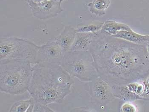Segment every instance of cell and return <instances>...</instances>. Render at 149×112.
<instances>
[{
    "label": "cell",
    "mask_w": 149,
    "mask_h": 112,
    "mask_svg": "<svg viewBox=\"0 0 149 112\" xmlns=\"http://www.w3.org/2000/svg\"><path fill=\"white\" fill-rule=\"evenodd\" d=\"M65 52L56 42L48 41L39 46L38 51L37 63L41 62L61 64Z\"/></svg>",
    "instance_id": "8"
},
{
    "label": "cell",
    "mask_w": 149,
    "mask_h": 112,
    "mask_svg": "<svg viewBox=\"0 0 149 112\" xmlns=\"http://www.w3.org/2000/svg\"><path fill=\"white\" fill-rule=\"evenodd\" d=\"M144 81H145V82L149 83V74L148 76L147 77V78L145 79L144 80Z\"/></svg>",
    "instance_id": "25"
},
{
    "label": "cell",
    "mask_w": 149,
    "mask_h": 112,
    "mask_svg": "<svg viewBox=\"0 0 149 112\" xmlns=\"http://www.w3.org/2000/svg\"><path fill=\"white\" fill-rule=\"evenodd\" d=\"M71 111L74 112H88L90 111L89 109L87 107H81L79 108H75L73 111Z\"/></svg>",
    "instance_id": "21"
},
{
    "label": "cell",
    "mask_w": 149,
    "mask_h": 112,
    "mask_svg": "<svg viewBox=\"0 0 149 112\" xmlns=\"http://www.w3.org/2000/svg\"><path fill=\"white\" fill-rule=\"evenodd\" d=\"M59 0H41L27 3L33 15L40 20L55 18L64 10Z\"/></svg>",
    "instance_id": "7"
},
{
    "label": "cell",
    "mask_w": 149,
    "mask_h": 112,
    "mask_svg": "<svg viewBox=\"0 0 149 112\" xmlns=\"http://www.w3.org/2000/svg\"><path fill=\"white\" fill-rule=\"evenodd\" d=\"M59 1H61V2H62L63 1H66V0H59Z\"/></svg>",
    "instance_id": "26"
},
{
    "label": "cell",
    "mask_w": 149,
    "mask_h": 112,
    "mask_svg": "<svg viewBox=\"0 0 149 112\" xmlns=\"http://www.w3.org/2000/svg\"><path fill=\"white\" fill-rule=\"evenodd\" d=\"M144 84V89L143 93L141 95V99L149 100V83L143 81Z\"/></svg>",
    "instance_id": "20"
},
{
    "label": "cell",
    "mask_w": 149,
    "mask_h": 112,
    "mask_svg": "<svg viewBox=\"0 0 149 112\" xmlns=\"http://www.w3.org/2000/svg\"><path fill=\"white\" fill-rule=\"evenodd\" d=\"M35 104V100L33 102L31 103L29 106V108L27 109L26 112H33L34 107Z\"/></svg>",
    "instance_id": "22"
},
{
    "label": "cell",
    "mask_w": 149,
    "mask_h": 112,
    "mask_svg": "<svg viewBox=\"0 0 149 112\" xmlns=\"http://www.w3.org/2000/svg\"><path fill=\"white\" fill-rule=\"evenodd\" d=\"M120 111L122 112H136L137 111V108L133 104L127 102L121 105Z\"/></svg>",
    "instance_id": "19"
},
{
    "label": "cell",
    "mask_w": 149,
    "mask_h": 112,
    "mask_svg": "<svg viewBox=\"0 0 149 112\" xmlns=\"http://www.w3.org/2000/svg\"><path fill=\"white\" fill-rule=\"evenodd\" d=\"M39 46L27 39L15 36H6L0 40V64L13 61H29L32 65L37 63Z\"/></svg>",
    "instance_id": "4"
},
{
    "label": "cell",
    "mask_w": 149,
    "mask_h": 112,
    "mask_svg": "<svg viewBox=\"0 0 149 112\" xmlns=\"http://www.w3.org/2000/svg\"><path fill=\"white\" fill-rule=\"evenodd\" d=\"M24 1L28 3L30 1L38 2L40 1H41V0H24Z\"/></svg>",
    "instance_id": "24"
},
{
    "label": "cell",
    "mask_w": 149,
    "mask_h": 112,
    "mask_svg": "<svg viewBox=\"0 0 149 112\" xmlns=\"http://www.w3.org/2000/svg\"><path fill=\"white\" fill-rule=\"evenodd\" d=\"M34 112H53V111L47 106V105L42 104L39 102H35Z\"/></svg>",
    "instance_id": "18"
},
{
    "label": "cell",
    "mask_w": 149,
    "mask_h": 112,
    "mask_svg": "<svg viewBox=\"0 0 149 112\" xmlns=\"http://www.w3.org/2000/svg\"><path fill=\"white\" fill-rule=\"evenodd\" d=\"M33 67L29 61H13L0 64V91L13 95L28 90Z\"/></svg>",
    "instance_id": "3"
},
{
    "label": "cell",
    "mask_w": 149,
    "mask_h": 112,
    "mask_svg": "<svg viewBox=\"0 0 149 112\" xmlns=\"http://www.w3.org/2000/svg\"><path fill=\"white\" fill-rule=\"evenodd\" d=\"M110 0H92L87 5L89 11L98 17L106 14V10L109 8Z\"/></svg>",
    "instance_id": "14"
},
{
    "label": "cell",
    "mask_w": 149,
    "mask_h": 112,
    "mask_svg": "<svg viewBox=\"0 0 149 112\" xmlns=\"http://www.w3.org/2000/svg\"><path fill=\"white\" fill-rule=\"evenodd\" d=\"M61 65L72 77L89 82L99 77L90 51L65 52Z\"/></svg>",
    "instance_id": "5"
},
{
    "label": "cell",
    "mask_w": 149,
    "mask_h": 112,
    "mask_svg": "<svg viewBox=\"0 0 149 112\" xmlns=\"http://www.w3.org/2000/svg\"><path fill=\"white\" fill-rule=\"evenodd\" d=\"M76 33L75 27L70 25H66L60 34L55 38V41L64 52H67L74 42Z\"/></svg>",
    "instance_id": "10"
},
{
    "label": "cell",
    "mask_w": 149,
    "mask_h": 112,
    "mask_svg": "<svg viewBox=\"0 0 149 112\" xmlns=\"http://www.w3.org/2000/svg\"><path fill=\"white\" fill-rule=\"evenodd\" d=\"M34 100L32 97L29 99L18 101L12 105L9 112H26L30 104Z\"/></svg>",
    "instance_id": "16"
},
{
    "label": "cell",
    "mask_w": 149,
    "mask_h": 112,
    "mask_svg": "<svg viewBox=\"0 0 149 112\" xmlns=\"http://www.w3.org/2000/svg\"><path fill=\"white\" fill-rule=\"evenodd\" d=\"M73 83L72 77L61 64L41 62L33 66L27 91L36 102L45 105L61 103Z\"/></svg>",
    "instance_id": "2"
},
{
    "label": "cell",
    "mask_w": 149,
    "mask_h": 112,
    "mask_svg": "<svg viewBox=\"0 0 149 112\" xmlns=\"http://www.w3.org/2000/svg\"><path fill=\"white\" fill-rule=\"evenodd\" d=\"M144 45L146 47V49H147V52H148L149 56V41L147 42Z\"/></svg>",
    "instance_id": "23"
},
{
    "label": "cell",
    "mask_w": 149,
    "mask_h": 112,
    "mask_svg": "<svg viewBox=\"0 0 149 112\" xmlns=\"http://www.w3.org/2000/svg\"><path fill=\"white\" fill-rule=\"evenodd\" d=\"M97 33H77L75 39L69 51L81 52L90 50L92 43L97 36Z\"/></svg>",
    "instance_id": "9"
},
{
    "label": "cell",
    "mask_w": 149,
    "mask_h": 112,
    "mask_svg": "<svg viewBox=\"0 0 149 112\" xmlns=\"http://www.w3.org/2000/svg\"><path fill=\"white\" fill-rule=\"evenodd\" d=\"M111 87L116 98H118L122 100L129 102L141 99L140 96L130 91L127 85H113Z\"/></svg>",
    "instance_id": "12"
},
{
    "label": "cell",
    "mask_w": 149,
    "mask_h": 112,
    "mask_svg": "<svg viewBox=\"0 0 149 112\" xmlns=\"http://www.w3.org/2000/svg\"><path fill=\"white\" fill-rule=\"evenodd\" d=\"M104 22H93L89 24H79L76 26L77 33H97L102 29Z\"/></svg>",
    "instance_id": "15"
},
{
    "label": "cell",
    "mask_w": 149,
    "mask_h": 112,
    "mask_svg": "<svg viewBox=\"0 0 149 112\" xmlns=\"http://www.w3.org/2000/svg\"><path fill=\"white\" fill-rule=\"evenodd\" d=\"M131 28L126 24L117 22L113 20H107L100 30L101 33L113 36L122 31L130 30Z\"/></svg>",
    "instance_id": "13"
},
{
    "label": "cell",
    "mask_w": 149,
    "mask_h": 112,
    "mask_svg": "<svg viewBox=\"0 0 149 112\" xmlns=\"http://www.w3.org/2000/svg\"><path fill=\"white\" fill-rule=\"evenodd\" d=\"M112 36L141 45H145L149 41V35L140 34L134 32L132 29L122 31Z\"/></svg>",
    "instance_id": "11"
},
{
    "label": "cell",
    "mask_w": 149,
    "mask_h": 112,
    "mask_svg": "<svg viewBox=\"0 0 149 112\" xmlns=\"http://www.w3.org/2000/svg\"><path fill=\"white\" fill-rule=\"evenodd\" d=\"M87 91L95 103L106 105L116 99L111 85L100 77L87 82Z\"/></svg>",
    "instance_id": "6"
},
{
    "label": "cell",
    "mask_w": 149,
    "mask_h": 112,
    "mask_svg": "<svg viewBox=\"0 0 149 112\" xmlns=\"http://www.w3.org/2000/svg\"><path fill=\"white\" fill-rule=\"evenodd\" d=\"M99 77L113 85L143 81L149 74L144 45L97 32L90 47Z\"/></svg>",
    "instance_id": "1"
},
{
    "label": "cell",
    "mask_w": 149,
    "mask_h": 112,
    "mask_svg": "<svg viewBox=\"0 0 149 112\" xmlns=\"http://www.w3.org/2000/svg\"><path fill=\"white\" fill-rule=\"evenodd\" d=\"M127 86L130 91L139 96L142 95L144 90V84L143 81L131 82L128 84Z\"/></svg>",
    "instance_id": "17"
}]
</instances>
